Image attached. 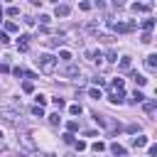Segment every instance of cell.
<instances>
[{"label": "cell", "mask_w": 157, "mask_h": 157, "mask_svg": "<svg viewBox=\"0 0 157 157\" xmlns=\"http://www.w3.org/2000/svg\"><path fill=\"white\" fill-rule=\"evenodd\" d=\"M37 66H39V71H44V74H52V71L56 69V56H54V54H39V59H37Z\"/></svg>", "instance_id": "1"}, {"label": "cell", "mask_w": 157, "mask_h": 157, "mask_svg": "<svg viewBox=\"0 0 157 157\" xmlns=\"http://www.w3.org/2000/svg\"><path fill=\"white\" fill-rule=\"evenodd\" d=\"M0 115H2L7 123H12V125H20V123H22L20 113H15V110H7V108H2V110H0Z\"/></svg>", "instance_id": "2"}, {"label": "cell", "mask_w": 157, "mask_h": 157, "mask_svg": "<svg viewBox=\"0 0 157 157\" xmlns=\"http://www.w3.org/2000/svg\"><path fill=\"white\" fill-rule=\"evenodd\" d=\"M61 74H64V76H78V66H74V64L66 61V64L61 66Z\"/></svg>", "instance_id": "3"}, {"label": "cell", "mask_w": 157, "mask_h": 157, "mask_svg": "<svg viewBox=\"0 0 157 157\" xmlns=\"http://www.w3.org/2000/svg\"><path fill=\"white\" fill-rule=\"evenodd\" d=\"M108 101H110V103H115V105H120V103H123V88H115V91L108 96Z\"/></svg>", "instance_id": "4"}, {"label": "cell", "mask_w": 157, "mask_h": 157, "mask_svg": "<svg viewBox=\"0 0 157 157\" xmlns=\"http://www.w3.org/2000/svg\"><path fill=\"white\" fill-rule=\"evenodd\" d=\"M69 12H71V7H69V5H56V10H54V15H56V17H66Z\"/></svg>", "instance_id": "5"}, {"label": "cell", "mask_w": 157, "mask_h": 157, "mask_svg": "<svg viewBox=\"0 0 157 157\" xmlns=\"http://www.w3.org/2000/svg\"><path fill=\"white\" fill-rule=\"evenodd\" d=\"M145 64H147L150 71H155V69H157V54H150V56L145 59Z\"/></svg>", "instance_id": "6"}, {"label": "cell", "mask_w": 157, "mask_h": 157, "mask_svg": "<svg viewBox=\"0 0 157 157\" xmlns=\"http://www.w3.org/2000/svg\"><path fill=\"white\" fill-rule=\"evenodd\" d=\"M110 152H113V155H118V157H125V147H123V145H118V142H113V145H110Z\"/></svg>", "instance_id": "7"}, {"label": "cell", "mask_w": 157, "mask_h": 157, "mask_svg": "<svg viewBox=\"0 0 157 157\" xmlns=\"http://www.w3.org/2000/svg\"><path fill=\"white\" fill-rule=\"evenodd\" d=\"M145 145H147V137H145V135L132 137V147H145Z\"/></svg>", "instance_id": "8"}, {"label": "cell", "mask_w": 157, "mask_h": 157, "mask_svg": "<svg viewBox=\"0 0 157 157\" xmlns=\"http://www.w3.org/2000/svg\"><path fill=\"white\" fill-rule=\"evenodd\" d=\"M130 76H132V78H135V83H137V86H145V83H147V78H145V76H142V74H137V71H132V74H130Z\"/></svg>", "instance_id": "9"}, {"label": "cell", "mask_w": 157, "mask_h": 157, "mask_svg": "<svg viewBox=\"0 0 157 157\" xmlns=\"http://www.w3.org/2000/svg\"><path fill=\"white\" fill-rule=\"evenodd\" d=\"M29 113H32V115H39V118H44V108H42V105H37V103L32 105V110H29Z\"/></svg>", "instance_id": "10"}, {"label": "cell", "mask_w": 157, "mask_h": 157, "mask_svg": "<svg viewBox=\"0 0 157 157\" xmlns=\"http://www.w3.org/2000/svg\"><path fill=\"white\" fill-rule=\"evenodd\" d=\"M81 110H83V108H81L78 103H74V105H69V113H71V115H81Z\"/></svg>", "instance_id": "11"}, {"label": "cell", "mask_w": 157, "mask_h": 157, "mask_svg": "<svg viewBox=\"0 0 157 157\" xmlns=\"http://www.w3.org/2000/svg\"><path fill=\"white\" fill-rule=\"evenodd\" d=\"M142 101H145V93L135 91V93H132V103H142Z\"/></svg>", "instance_id": "12"}, {"label": "cell", "mask_w": 157, "mask_h": 157, "mask_svg": "<svg viewBox=\"0 0 157 157\" xmlns=\"http://www.w3.org/2000/svg\"><path fill=\"white\" fill-rule=\"evenodd\" d=\"M47 118H49V123H52V125H59V123H61L59 113H52V115H47Z\"/></svg>", "instance_id": "13"}, {"label": "cell", "mask_w": 157, "mask_h": 157, "mask_svg": "<svg viewBox=\"0 0 157 157\" xmlns=\"http://www.w3.org/2000/svg\"><path fill=\"white\" fill-rule=\"evenodd\" d=\"M34 101H37V105H42V108H44V103H47V96L37 93V96H34Z\"/></svg>", "instance_id": "14"}, {"label": "cell", "mask_w": 157, "mask_h": 157, "mask_svg": "<svg viewBox=\"0 0 157 157\" xmlns=\"http://www.w3.org/2000/svg\"><path fill=\"white\" fill-rule=\"evenodd\" d=\"M52 103H54V108H59V110L66 105V103H64V98H52Z\"/></svg>", "instance_id": "15"}, {"label": "cell", "mask_w": 157, "mask_h": 157, "mask_svg": "<svg viewBox=\"0 0 157 157\" xmlns=\"http://www.w3.org/2000/svg\"><path fill=\"white\" fill-rule=\"evenodd\" d=\"M5 32H17V25L15 22H5Z\"/></svg>", "instance_id": "16"}, {"label": "cell", "mask_w": 157, "mask_h": 157, "mask_svg": "<svg viewBox=\"0 0 157 157\" xmlns=\"http://www.w3.org/2000/svg\"><path fill=\"white\" fill-rule=\"evenodd\" d=\"M59 59H64V61H69V59H71V52H66V49H61V52H59Z\"/></svg>", "instance_id": "17"}, {"label": "cell", "mask_w": 157, "mask_h": 157, "mask_svg": "<svg viewBox=\"0 0 157 157\" xmlns=\"http://www.w3.org/2000/svg\"><path fill=\"white\" fill-rule=\"evenodd\" d=\"M120 69H130V56H123L120 59Z\"/></svg>", "instance_id": "18"}, {"label": "cell", "mask_w": 157, "mask_h": 157, "mask_svg": "<svg viewBox=\"0 0 157 157\" xmlns=\"http://www.w3.org/2000/svg\"><path fill=\"white\" fill-rule=\"evenodd\" d=\"M88 96H91V98H103V93H101L98 88H91V91H88Z\"/></svg>", "instance_id": "19"}, {"label": "cell", "mask_w": 157, "mask_h": 157, "mask_svg": "<svg viewBox=\"0 0 157 157\" xmlns=\"http://www.w3.org/2000/svg\"><path fill=\"white\" fill-rule=\"evenodd\" d=\"M155 108H157V103H155V101H147V103H145V110H147V113H152Z\"/></svg>", "instance_id": "20"}, {"label": "cell", "mask_w": 157, "mask_h": 157, "mask_svg": "<svg viewBox=\"0 0 157 157\" xmlns=\"http://www.w3.org/2000/svg\"><path fill=\"white\" fill-rule=\"evenodd\" d=\"M74 147H76L78 152H83V150H86V142H83V140H76V142H74Z\"/></svg>", "instance_id": "21"}, {"label": "cell", "mask_w": 157, "mask_h": 157, "mask_svg": "<svg viewBox=\"0 0 157 157\" xmlns=\"http://www.w3.org/2000/svg\"><path fill=\"white\" fill-rule=\"evenodd\" d=\"M7 15H10V17H17V15H20V10L12 5V7H7Z\"/></svg>", "instance_id": "22"}, {"label": "cell", "mask_w": 157, "mask_h": 157, "mask_svg": "<svg viewBox=\"0 0 157 157\" xmlns=\"http://www.w3.org/2000/svg\"><path fill=\"white\" fill-rule=\"evenodd\" d=\"M142 27H145V29H147V32H150V29H152V27H155V20H145V22H142Z\"/></svg>", "instance_id": "23"}, {"label": "cell", "mask_w": 157, "mask_h": 157, "mask_svg": "<svg viewBox=\"0 0 157 157\" xmlns=\"http://www.w3.org/2000/svg\"><path fill=\"white\" fill-rule=\"evenodd\" d=\"M66 128H69V132H76V130H78V123H76V120H71Z\"/></svg>", "instance_id": "24"}, {"label": "cell", "mask_w": 157, "mask_h": 157, "mask_svg": "<svg viewBox=\"0 0 157 157\" xmlns=\"http://www.w3.org/2000/svg\"><path fill=\"white\" fill-rule=\"evenodd\" d=\"M103 150H105L103 142H93V152H103Z\"/></svg>", "instance_id": "25"}, {"label": "cell", "mask_w": 157, "mask_h": 157, "mask_svg": "<svg viewBox=\"0 0 157 157\" xmlns=\"http://www.w3.org/2000/svg\"><path fill=\"white\" fill-rule=\"evenodd\" d=\"M12 74H15L17 78H20V76H25V69H20V66H15V69H12Z\"/></svg>", "instance_id": "26"}, {"label": "cell", "mask_w": 157, "mask_h": 157, "mask_svg": "<svg viewBox=\"0 0 157 157\" xmlns=\"http://www.w3.org/2000/svg\"><path fill=\"white\" fill-rule=\"evenodd\" d=\"M110 86H113V88H123V78H113Z\"/></svg>", "instance_id": "27"}, {"label": "cell", "mask_w": 157, "mask_h": 157, "mask_svg": "<svg viewBox=\"0 0 157 157\" xmlns=\"http://www.w3.org/2000/svg\"><path fill=\"white\" fill-rule=\"evenodd\" d=\"M22 91H25V93H32V91H34V86H32V83H29V81H27V83H25V86H22Z\"/></svg>", "instance_id": "28"}, {"label": "cell", "mask_w": 157, "mask_h": 157, "mask_svg": "<svg viewBox=\"0 0 157 157\" xmlns=\"http://www.w3.org/2000/svg\"><path fill=\"white\" fill-rule=\"evenodd\" d=\"M10 42V37H7V32H0V44H7Z\"/></svg>", "instance_id": "29"}, {"label": "cell", "mask_w": 157, "mask_h": 157, "mask_svg": "<svg viewBox=\"0 0 157 157\" xmlns=\"http://www.w3.org/2000/svg\"><path fill=\"white\" fill-rule=\"evenodd\" d=\"M142 42H145V44H150V42H152V34H150V32H145V34H142Z\"/></svg>", "instance_id": "30"}, {"label": "cell", "mask_w": 157, "mask_h": 157, "mask_svg": "<svg viewBox=\"0 0 157 157\" xmlns=\"http://www.w3.org/2000/svg\"><path fill=\"white\" fill-rule=\"evenodd\" d=\"M105 56H108V61H118V59H115V52H113V49H108V54H105Z\"/></svg>", "instance_id": "31"}, {"label": "cell", "mask_w": 157, "mask_h": 157, "mask_svg": "<svg viewBox=\"0 0 157 157\" xmlns=\"http://www.w3.org/2000/svg\"><path fill=\"white\" fill-rule=\"evenodd\" d=\"M64 142H66V145H71V142H74V135H71V132H66V135H64Z\"/></svg>", "instance_id": "32"}, {"label": "cell", "mask_w": 157, "mask_h": 157, "mask_svg": "<svg viewBox=\"0 0 157 157\" xmlns=\"http://www.w3.org/2000/svg\"><path fill=\"white\" fill-rule=\"evenodd\" d=\"M22 142H25V147H32V140H29V135H22Z\"/></svg>", "instance_id": "33"}, {"label": "cell", "mask_w": 157, "mask_h": 157, "mask_svg": "<svg viewBox=\"0 0 157 157\" xmlns=\"http://www.w3.org/2000/svg\"><path fill=\"white\" fill-rule=\"evenodd\" d=\"M39 22L42 25H49V15H39Z\"/></svg>", "instance_id": "34"}, {"label": "cell", "mask_w": 157, "mask_h": 157, "mask_svg": "<svg viewBox=\"0 0 157 157\" xmlns=\"http://www.w3.org/2000/svg\"><path fill=\"white\" fill-rule=\"evenodd\" d=\"M93 83H96V86H98V88H101V86H105V81H103V78H98V76H96V78H93Z\"/></svg>", "instance_id": "35"}, {"label": "cell", "mask_w": 157, "mask_h": 157, "mask_svg": "<svg viewBox=\"0 0 157 157\" xmlns=\"http://www.w3.org/2000/svg\"><path fill=\"white\" fill-rule=\"evenodd\" d=\"M128 132H140V125H128Z\"/></svg>", "instance_id": "36"}, {"label": "cell", "mask_w": 157, "mask_h": 157, "mask_svg": "<svg viewBox=\"0 0 157 157\" xmlns=\"http://www.w3.org/2000/svg\"><path fill=\"white\" fill-rule=\"evenodd\" d=\"M147 152H150V157H155V155H157V145H150V150H147Z\"/></svg>", "instance_id": "37"}, {"label": "cell", "mask_w": 157, "mask_h": 157, "mask_svg": "<svg viewBox=\"0 0 157 157\" xmlns=\"http://www.w3.org/2000/svg\"><path fill=\"white\" fill-rule=\"evenodd\" d=\"M7 71H10V66H7L5 61H2V64H0V74H7Z\"/></svg>", "instance_id": "38"}, {"label": "cell", "mask_w": 157, "mask_h": 157, "mask_svg": "<svg viewBox=\"0 0 157 157\" xmlns=\"http://www.w3.org/2000/svg\"><path fill=\"white\" fill-rule=\"evenodd\" d=\"M113 5H115V7H123V5H125V0H113Z\"/></svg>", "instance_id": "39"}, {"label": "cell", "mask_w": 157, "mask_h": 157, "mask_svg": "<svg viewBox=\"0 0 157 157\" xmlns=\"http://www.w3.org/2000/svg\"><path fill=\"white\" fill-rule=\"evenodd\" d=\"M47 157H54V155H47Z\"/></svg>", "instance_id": "40"}, {"label": "cell", "mask_w": 157, "mask_h": 157, "mask_svg": "<svg viewBox=\"0 0 157 157\" xmlns=\"http://www.w3.org/2000/svg\"><path fill=\"white\" fill-rule=\"evenodd\" d=\"M56 2H59V0H56Z\"/></svg>", "instance_id": "41"}]
</instances>
